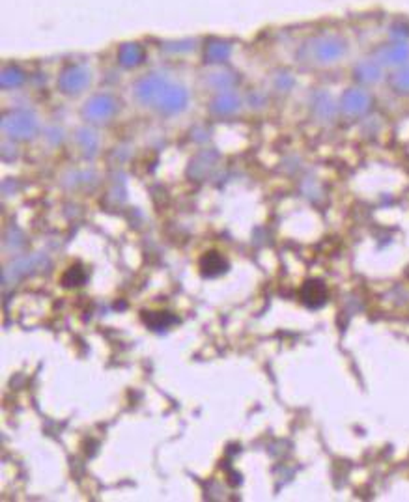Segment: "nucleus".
Returning <instances> with one entry per match:
<instances>
[{
    "instance_id": "obj_2",
    "label": "nucleus",
    "mask_w": 409,
    "mask_h": 502,
    "mask_svg": "<svg viewBox=\"0 0 409 502\" xmlns=\"http://www.w3.org/2000/svg\"><path fill=\"white\" fill-rule=\"evenodd\" d=\"M226 269H228V261H226L223 254H219L217 250L206 252L200 258V273L204 275V277H219Z\"/></svg>"
},
{
    "instance_id": "obj_4",
    "label": "nucleus",
    "mask_w": 409,
    "mask_h": 502,
    "mask_svg": "<svg viewBox=\"0 0 409 502\" xmlns=\"http://www.w3.org/2000/svg\"><path fill=\"white\" fill-rule=\"evenodd\" d=\"M87 280V275H84V271H82V267L81 266H71L64 273L62 277V284L66 286V288H73V286H81L82 282Z\"/></svg>"
},
{
    "instance_id": "obj_5",
    "label": "nucleus",
    "mask_w": 409,
    "mask_h": 502,
    "mask_svg": "<svg viewBox=\"0 0 409 502\" xmlns=\"http://www.w3.org/2000/svg\"><path fill=\"white\" fill-rule=\"evenodd\" d=\"M392 88L398 93H408L409 95V66H403L398 73L392 75Z\"/></svg>"
},
{
    "instance_id": "obj_1",
    "label": "nucleus",
    "mask_w": 409,
    "mask_h": 502,
    "mask_svg": "<svg viewBox=\"0 0 409 502\" xmlns=\"http://www.w3.org/2000/svg\"><path fill=\"white\" fill-rule=\"evenodd\" d=\"M301 299L309 308H320L325 299H327V288L322 280H309L307 284L301 288Z\"/></svg>"
},
{
    "instance_id": "obj_3",
    "label": "nucleus",
    "mask_w": 409,
    "mask_h": 502,
    "mask_svg": "<svg viewBox=\"0 0 409 502\" xmlns=\"http://www.w3.org/2000/svg\"><path fill=\"white\" fill-rule=\"evenodd\" d=\"M370 106V97L366 95L365 92L361 90H349V92L344 95V111L349 114V116H359V114H365Z\"/></svg>"
}]
</instances>
